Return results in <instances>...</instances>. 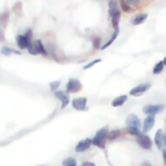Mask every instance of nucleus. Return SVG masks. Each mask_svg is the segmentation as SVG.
<instances>
[{"instance_id": "11", "label": "nucleus", "mask_w": 166, "mask_h": 166, "mask_svg": "<svg viewBox=\"0 0 166 166\" xmlns=\"http://www.w3.org/2000/svg\"><path fill=\"white\" fill-rule=\"evenodd\" d=\"M126 125L127 126H132V127H139V129H140L141 122H140V119H139L138 115L129 114V115H127V118H126Z\"/></svg>"}, {"instance_id": "20", "label": "nucleus", "mask_w": 166, "mask_h": 166, "mask_svg": "<svg viewBox=\"0 0 166 166\" xmlns=\"http://www.w3.org/2000/svg\"><path fill=\"white\" fill-rule=\"evenodd\" d=\"M126 131L129 132V134L131 135V136H139L140 135V129L139 127H132V126H127L126 127Z\"/></svg>"}, {"instance_id": "1", "label": "nucleus", "mask_w": 166, "mask_h": 166, "mask_svg": "<svg viewBox=\"0 0 166 166\" xmlns=\"http://www.w3.org/2000/svg\"><path fill=\"white\" fill-rule=\"evenodd\" d=\"M108 132H109L108 126H104V127H101V129H99L96 131L95 136L91 139L92 145H96L97 148L104 149L105 148V139H108Z\"/></svg>"}, {"instance_id": "18", "label": "nucleus", "mask_w": 166, "mask_h": 166, "mask_svg": "<svg viewBox=\"0 0 166 166\" xmlns=\"http://www.w3.org/2000/svg\"><path fill=\"white\" fill-rule=\"evenodd\" d=\"M119 20H121V10H118V12H115L112 17H110V21H112V26L114 27V29H117L118 25H119Z\"/></svg>"}, {"instance_id": "31", "label": "nucleus", "mask_w": 166, "mask_h": 166, "mask_svg": "<svg viewBox=\"0 0 166 166\" xmlns=\"http://www.w3.org/2000/svg\"><path fill=\"white\" fill-rule=\"evenodd\" d=\"M81 166H96V165L93 162H91V161H85V162H82Z\"/></svg>"}, {"instance_id": "30", "label": "nucleus", "mask_w": 166, "mask_h": 166, "mask_svg": "<svg viewBox=\"0 0 166 166\" xmlns=\"http://www.w3.org/2000/svg\"><path fill=\"white\" fill-rule=\"evenodd\" d=\"M7 20H8V14H7V13L0 14V24H2L3 26L7 25Z\"/></svg>"}, {"instance_id": "28", "label": "nucleus", "mask_w": 166, "mask_h": 166, "mask_svg": "<svg viewBox=\"0 0 166 166\" xmlns=\"http://www.w3.org/2000/svg\"><path fill=\"white\" fill-rule=\"evenodd\" d=\"M101 39H100V38H95V39H93V42H92V44H93V48H95V49H99V48H101Z\"/></svg>"}, {"instance_id": "25", "label": "nucleus", "mask_w": 166, "mask_h": 166, "mask_svg": "<svg viewBox=\"0 0 166 166\" xmlns=\"http://www.w3.org/2000/svg\"><path fill=\"white\" fill-rule=\"evenodd\" d=\"M101 61V60L100 58H95V60H92V61L91 62H88V64H86L85 66H83V69H85V70H87V69H90V68H92V66L93 65H96V64H99V62H100Z\"/></svg>"}, {"instance_id": "19", "label": "nucleus", "mask_w": 166, "mask_h": 166, "mask_svg": "<svg viewBox=\"0 0 166 166\" xmlns=\"http://www.w3.org/2000/svg\"><path fill=\"white\" fill-rule=\"evenodd\" d=\"M119 4H121V10H122V12H125V13H134L135 12V8L130 7V5L126 3V0H122Z\"/></svg>"}, {"instance_id": "23", "label": "nucleus", "mask_w": 166, "mask_h": 166, "mask_svg": "<svg viewBox=\"0 0 166 166\" xmlns=\"http://www.w3.org/2000/svg\"><path fill=\"white\" fill-rule=\"evenodd\" d=\"M121 135V131L119 130H112V131H109L108 132V139L109 140H114V139H117V138Z\"/></svg>"}, {"instance_id": "36", "label": "nucleus", "mask_w": 166, "mask_h": 166, "mask_svg": "<svg viewBox=\"0 0 166 166\" xmlns=\"http://www.w3.org/2000/svg\"><path fill=\"white\" fill-rule=\"evenodd\" d=\"M165 143H166V135H165Z\"/></svg>"}, {"instance_id": "5", "label": "nucleus", "mask_w": 166, "mask_h": 166, "mask_svg": "<svg viewBox=\"0 0 166 166\" xmlns=\"http://www.w3.org/2000/svg\"><path fill=\"white\" fill-rule=\"evenodd\" d=\"M151 87H152V85L149 82L141 83V85H138L136 87L132 88V90L130 91V95L131 96H140V95H143V93H145Z\"/></svg>"}, {"instance_id": "4", "label": "nucleus", "mask_w": 166, "mask_h": 166, "mask_svg": "<svg viewBox=\"0 0 166 166\" xmlns=\"http://www.w3.org/2000/svg\"><path fill=\"white\" fill-rule=\"evenodd\" d=\"M136 143H138V145H139L140 148L143 149H147V151H149V149H152V139L149 138L148 135H139V136H136Z\"/></svg>"}, {"instance_id": "14", "label": "nucleus", "mask_w": 166, "mask_h": 166, "mask_svg": "<svg viewBox=\"0 0 166 166\" xmlns=\"http://www.w3.org/2000/svg\"><path fill=\"white\" fill-rule=\"evenodd\" d=\"M147 18H148V14H147V13H139V14H136L135 17L132 18L131 25H134V26H136V25H141Z\"/></svg>"}, {"instance_id": "2", "label": "nucleus", "mask_w": 166, "mask_h": 166, "mask_svg": "<svg viewBox=\"0 0 166 166\" xmlns=\"http://www.w3.org/2000/svg\"><path fill=\"white\" fill-rule=\"evenodd\" d=\"M164 109H165L164 104H148L145 107H143V112L147 115H156L161 113Z\"/></svg>"}, {"instance_id": "3", "label": "nucleus", "mask_w": 166, "mask_h": 166, "mask_svg": "<svg viewBox=\"0 0 166 166\" xmlns=\"http://www.w3.org/2000/svg\"><path fill=\"white\" fill-rule=\"evenodd\" d=\"M82 90V83L75 79V78H70L66 83V92L68 93H75V92H79Z\"/></svg>"}, {"instance_id": "29", "label": "nucleus", "mask_w": 166, "mask_h": 166, "mask_svg": "<svg viewBox=\"0 0 166 166\" xmlns=\"http://www.w3.org/2000/svg\"><path fill=\"white\" fill-rule=\"evenodd\" d=\"M60 85H61V82H58V81H56V82H52L51 85H49V88L55 92V91H57V88L60 87Z\"/></svg>"}, {"instance_id": "16", "label": "nucleus", "mask_w": 166, "mask_h": 166, "mask_svg": "<svg viewBox=\"0 0 166 166\" xmlns=\"http://www.w3.org/2000/svg\"><path fill=\"white\" fill-rule=\"evenodd\" d=\"M118 10H121V7L118 5V3L115 2V0H110L109 2V17H112V16L118 12Z\"/></svg>"}, {"instance_id": "34", "label": "nucleus", "mask_w": 166, "mask_h": 166, "mask_svg": "<svg viewBox=\"0 0 166 166\" xmlns=\"http://www.w3.org/2000/svg\"><path fill=\"white\" fill-rule=\"evenodd\" d=\"M0 42H3V34H2V31H0Z\"/></svg>"}, {"instance_id": "27", "label": "nucleus", "mask_w": 166, "mask_h": 166, "mask_svg": "<svg viewBox=\"0 0 166 166\" xmlns=\"http://www.w3.org/2000/svg\"><path fill=\"white\" fill-rule=\"evenodd\" d=\"M27 51H29V53H30V55H39V53H38V51H36L35 46H34V43H32V42L29 44V47H27Z\"/></svg>"}, {"instance_id": "21", "label": "nucleus", "mask_w": 166, "mask_h": 166, "mask_svg": "<svg viewBox=\"0 0 166 166\" xmlns=\"http://www.w3.org/2000/svg\"><path fill=\"white\" fill-rule=\"evenodd\" d=\"M165 68V65H164V61H158L156 62V65L153 66V74L156 75V74H161L162 73V70Z\"/></svg>"}, {"instance_id": "9", "label": "nucleus", "mask_w": 166, "mask_h": 166, "mask_svg": "<svg viewBox=\"0 0 166 166\" xmlns=\"http://www.w3.org/2000/svg\"><path fill=\"white\" fill-rule=\"evenodd\" d=\"M154 115H147L145 119L143 121V125H141V129H143V132L144 134H147V132L149 130H152L153 129V126H154Z\"/></svg>"}, {"instance_id": "10", "label": "nucleus", "mask_w": 166, "mask_h": 166, "mask_svg": "<svg viewBox=\"0 0 166 166\" xmlns=\"http://www.w3.org/2000/svg\"><path fill=\"white\" fill-rule=\"evenodd\" d=\"M154 143H156L157 148L162 149L165 145V134H164V130H157L156 131V135H154Z\"/></svg>"}, {"instance_id": "24", "label": "nucleus", "mask_w": 166, "mask_h": 166, "mask_svg": "<svg viewBox=\"0 0 166 166\" xmlns=\"http://www.w3.org/2000/svg\"><path fill=\"white\" fill-rule=\"evenodd\" d=\"M62 165H64V166H78V165H77V160L73 158V157L65 158L64 161H62Z\"/></svg>"}, {"instance_id": "13", "label": "nucleus", "mask_w": 166, "mask_h": 166, "mask_svg": "<svg viewBox=\"0 0 166 166\" xmlns=\"http://www.w3.org/2000/svg\"><path fill=\"white\" fill-rule=\"evenodd\" d=\"M119 35V27H117V29H114V32L112 34V36L109 38V40L107 42V43H104L103 46H101V49H107L109 46H112V44L114 43V40L117 39V36Z\"/></svg>"}, {"instance_id": "12", "label": "nucleus", "mask_w": 166, "mask_h": 166, "mask_svg": "<svg viewBox=\"0 0 166 166\" xmlns=\"http://www.w3.org/2000/svg\"><path fill=\"white\" fill-rule=\"evenodd\" d=\"M31 43V39H29L26 35H18L17 36V44L21 49H25L29 47V44Z\"/></svg>"}, {"instance_id": "26", "label": "nucleus", "mask_w": 166, "mask_h": 166, "mask_svg": "<svg viewBox=\"0 0 166 166\" xmlns=\"http://www.w3.org/2000/svg\"><path fill=\"white\" fill-rule=\"evenodd\" d=\"M126 3L132 8H138L140 5V0H126Z\"/></svg>"}, {"instance_id": "15", "label": "nucleus", "mask_w": 166, "mask_h": 166, "mask_svg": "<svg viewBox=\"0 0 166 166\" xmlns=\"http://www.w3.org/2000/svg\"><path fill=\"white\" fill-rule=\"evenodd\" d=\"M126 101H127V96H126V95L117 96L115 99H113V101H112V107H114V108L122 107V105H123Z\"/></svg>"}, {"instance_id": "7", "label": "nucleus", "mask_w": 166, "mask_h": 166, "mask_svg": "<svg viewBox=\"0 0 166 166\" xmlns=\"http://www.w3.org/2000/svg\"><path fill=\"white\" fill-rule=\"evenodd\" d=\"M71 105L75 110H86L87 109V99L86 97H75L71 100Z\"/></svg>"}, {"instance_id": "8", "label": "nucleus", "mask_w": 166, "mask_h": 166, "mask_svg": "<svg viewBox=\"0 0 166 166\" xmlns=\"http://www.w3.org/2000/svg\"><path fill=\"white\" fill-rule=\"evenodd\" d=\"M55 97L61 101V108H65L66 105L70 103V99H69V93L66 91H55Z\"/></svg>"}, {"instance_id": "17", "label": "nucleus", "mask_w": 166, "mask_h": 166, "mask_svg": "<svg viewBox=\"0 0 166 166\" xmlns=\"http://www.w3.org/2000/svg\"><path fill=\"white\" fill-rule=\"evenodd\" d=\"M34 43V46H35V48H36V51H38V53H42L43 56H47L48 55V52H47V49H46V47L43 46V43H42V40H34L32 42Z\"/></svg>"}, {"instance_id": "35", "label": "nucleus", "mask_w": 166, "mask_h": 166, "mask_svg": "<svg viewBox=\"0 0 166 166\" xmlns=\"http://www.w3.org/2000/svg\"><path fill=\"white\" fill-rule=\"evenodd\" d=\"M162 61H164V65H166V57H165V58L162 60Z\"/></svg>"}, {"instance_id": "33", "label": "nucleus", "mask_w": 166, "mask_h": 166, "mask_svg": "<svg viewBox=\"0 0 166 166\" xmlns=\"http://www.w3.org/2000/svg\"><path fill=\"white\" fill-rule=\"evenodd\" d=\"M162 157H164V161L166 164V151H162Z\"/></svg>"}, {"instance_id": "22", "label": "nucleus", "mask_w": 166, "mask_h": 166, "mask_svg": "<svg viewBox=\"0 0 166 166\" xmlns=\"http://www.w3.org/2000/svg\"><path fill=\"white\" fill-rule=\"evenodd\" d=\"M2 53L5 55V56H9V55H12V53L21 55L20 51H16V49H12V48H9V47H3V48H2Z\"/></svg>"}, {"instance_id": "32", "label": "nucleus", "mask_w": 166, "mask_h": 166, "mask_svg": "<svg viewBox=\"0 0 166 166\" xmlns=\"http://www.w3.org/2000/svg\"><path fill=\"white\" fill-rule=\"evenodd\" d=\"M27 38H29V39H31V36H32V32H31V30L29 29V30H26V34H25Z\"/></svg>"}, {"instance_id": "6", "label": "nucleus", "mask_w": 166, "mask_h": 166, "mask_svg": "<svg viewBox=\"0 0 166 166\" xmlns=\"http://www.w3.org/2000/svg\"><path fill=\"white\" fill-rule=\"evenodd\" d=\"M91 145H92V140L88 139V138H86V139L81 140L78 144L75 145V152L77 153H83V152L88 151V149L91 148Z\"/></svg>"}]
</instances>
